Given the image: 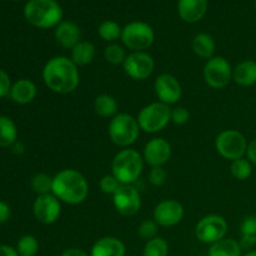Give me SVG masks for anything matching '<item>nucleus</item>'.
Segmentation results:
<instances>
[{
  "instance_id": "nucleus-21",
  "label": "nucleus",
  "mask_w": 256,
  "mask_h": 256,
  "mask_svg": "<svg viewBox=\"0 0 256 256\" xmlns=\"http://www.w3.org/2000/svg\"><path fill=\"white\" fill-rule=\"evenodd\" d=\"M232 79L240 86H252L256 84V62L244 60L232 69Z\"/></svg>"
},
{
  "instance_id": "nucleus-4",
  "label": "nucleus",
  "mask_w": 256,
  "mask_h": 256,
  "mask_svg": "<svg viewBox=\"0 0 256 256\" xmlns=\"http://www.w3.org/2000/svg\"><path fill=\"white\" fill-rule=\"evenodd\" d=\"M144 158L134 149H122L112 162V174L122 185L136 182L144 169Z\"/></svg>"
},
{
  "instance_id": "nucleus-11",
  "label": "nucleus",
  "mask_w": 256,
  "mask_h": 256,
  "mask_svg": "<svg viewBox=\"0 0 256 256\" xmlns=\"http://www.w3.org/2000/svg\"><path fill=\"white\" fill-rule=\"evenodd\" d=\"M124 72L134 80H145L152 76L155 69V62L150 54L145 52H132L125 59Z\"/></svg>"
},
{
  "instance_id": "nucleus-22",
  "label": "nucleus",
  "mask_w": 256,
  "mask_h": 256,
  "mask_svg": "<svg viewBox=\"0 0 256 256\" xmlns=\"http://www.w3.org/2000/svg\"><path fill=\"white\" fill-rule=\"evenodd\" d=\"M192 46V52L198 56L202 58V59L209 60L214 56L216 44H215V40L212 35L206 34V32H200V34H196L194 36Z\"/></svg>"
},
{
  "instance_id": "nucleus-14",
  "label": "nucleus",
  "mask_w": 256,
  "mask_h": 256,
  "mask_svg": "<svg viewBox=\"0 0 256 256\" xmlns=\"http://www.w3.org/2000/svg\"><path fill=\"white\" fill-rule=\"evenodd\" d=\"M184 206L172 199L162 200L155 206L154 220L159 226L172 228L179 224L184 218Z\"/></svg>"
},
{
  "instance_id": "nucleus-12",
  "label": "nucleus",
  "mask_w": 256,
  "mask_h": 256,
  "mask_svg": "<svg viewBox=\"0 0 256 256\" xmlns=\"http://www.w3.org/2000/svg\"><path fill=\"white\" fill-rule=\"evenodd\" d=\"M32 212L35 219L45 225L54 224L62 214V202L55 195H38L32 205Z\"/></svg>"
},
{
  "instance_id": "nucleus-31",
  "label": "nucleus",
  "mask_w": 256,
  "mask_h": 256,
  "mask_svg": "<svg viewBox=\"0 0 256 256\" xmlns=\"http://www.w3.org/2000/svg\"><path fill=\"white\" fill-rule=\"evenodd\" d=\"M15 249L19 256H35L39 252V242L32 235H24L18 240Z\"/></svg>"
},
{
  "instance_id": "nucleus-32",
  "label": "nucleus",
  "mask_w": 256,
  "mask_h": 256,
  "mask_svg": "<svg viewBox=\"0 0 256 256\" xmlns=\"http://www.w3.org/2000/svg\"><path fill=\"white\" fill-rule=\"evenodd\" d=\"M30 186H32V192L38 195L50 194L52 188V178L49 176L48 174H45V172L35 174L34 176L32 178Z\"/></svg>"
},
{
  "instance_id": "nucleus-36",
  "label": "nucleus",
  "mask_w": 256,
  "mask_h": 256,
  "mask_svg": "<svg viewBox=\"0 0 256 256\" xmlns=\"http://www.w3.org/2000/svg\"><path fill=\"white\" fill-rule=\"evenodd\" d=\"M149 182L154 186H162L166 182V172L162 166L152 168L149 172Z\"/></svg>"
},
{
  "instance_id": "nucleus-7",
  "label": "nucleus",
  "mask_w": 256,
  "mask_h": 256,
  "mask_svg": "<svg viewBox=\"0 0 256 256\" xmlns=\"http://www.w3.org/2000/svg\"><path fill=\"white\" fill-rule=\"evenodd\" d=\"M122 44L132 52H144L154 42V29L145 22H132L122 28Z\"/></svg>"
},
{
  "instance_id": "nucleus-20",
  "label": "nucleus",
  "mask_w": 256,
  "mask_h": 256,
  "mask_svg": "<svg viewBox=\"0 0 256 256\" xmlns=\"http://www.w3.org/2000/svg\"><path fill=\"white\" fill-rule=\"evenodd\" d=\"M36 85L29 79H19L12 85L10 89V99L16 104H29L36 96Z\"/></svg>"
},
{
  "instance_id": "nucleus-41",
  "label": "nucleus",
  "mask_w": 256,
  "mask_h": 256,
  "mask_svg": "<svg viewBox=\"0 0 256 256\" xmlns=\"http://www.w3.org/2000/svg\"><path fill=\"white\" fill-rule=\"evenodd\" d=\"M60 256H90V254H88L84 250L78 249V248H70V249L64 250Z\"/></svg>"
},
{
  "instance_id": "nucleus-18",
  "label": "nucleus",
  "mask_w": 256,
  "mask_h": 256,
  "mask_svg": "<svg viewBox=\"0 0 256 256\" xmlns=\"http://www.w3.org/2000/svg\"><path fill=\"white\" fill-rule=\"evenodd\" d=\"M208 10V0H179L178 12L184 22L194 24L205 16Z\"/></svg>"
},
{
  "instance_id": "nucleus-6",
  "label": "nucleus",
  "mask_w": 256,
  "mask_h": 256,
  "mask_svg": "<svg viewBox=\"0 0 256 256\" xmlns=\"http://www.w3.org/2000/svg\"><path fill=\"white\" fill-rule=\"evenodd\" d=\"M140 130L148 134L162 132L172 122V108L162 102H152L140 110L138 115Z\"/></svg>"
},
{
  "instance_id": "nucleus-19",
  "label": "nucleus",
  "mask_w": 256,
  "mask_h": 256,
  "mask_svg": "<svg viewBox=\"0 0 256 256\" xmlns=\"http://www.w3.org/2000/svg\"><path fill=\"white\" fill-rule=\"evenodd\" d=\"M125 244L114 236H104L96 240L90 249V256H125Z\"/></svg>"
},
{
  "instance_id": "nucleus-35",
  "label": "nucleus",
  "mask_w": 256,
  "mask_h": 256,
  "mask_svg": "<svg viewBox=\"0 0 256 256\" xmlns=\"http://www.w3.org/2000/svg\"><path fill=\"white\" fill-rule=\"evenodd\" d=\"M99 186H100V190H102L104 194L114 195L115 192H118V189L122 186V184H120V182H118L116 178L112 174V175H104V176L100 179Z\"/></svg>"
},
{
  "instance_id": "nucleus-8",
  "label": "nucleus",
  "mask_w": 256,
  "mask_h": 256,
  "mask_svg": "<svg viewBox=\"0 0 256 256\" xmlns=\"http://www.w3.org/2000/svg\"><path fill=\"white\" fill-rule=\"evenodd\" d=\"M248 140L240 132L234 129H228L220 132L215 139V149L220 156L234 162L242 159L246 155Z\"/></svg>"
},
{
  "instance_id": "nucleus-44",
  "label": "nucleus",
  "mask_w": 256,
  "mask_h": 256,
  "mask_svg": "<svg viewBox=\"0 0 256 256\" xmlns=\"http://www.w3.org/2000/svg\"><path fill=\"white\" fill-rule=\"evenodd\" d=\"M242 256H256V250H249L246 254H244Z\"/></svg>"
},
{
  "instance_id": "nucleus-27",
  "label": "nucleus",
  "mask_w": 256,
  "mask_h": 256,
  "mask_svg": "<svg viewBox=\"0 0 256 256\" xmlns=\"http://www.w3.org/2000/svg\"><path fill=\"white\" fill-rule=\"evenodd\" d=\"M18 128L9 116H0V146L10 148L16 142Z\"/></svg>"
},
{
  "instance_id": "nucleus-13",
  "label": "nucleus",
  "mask_w": 256,
  "mask_h": 256,
  "mask_svg": "<svg viewBox=\"0 0 256 256\" xmlns=\"http://www.w3.org/2000/svg\"><path fill=\"white\" fill-rule=\"evenodd\" d=\"M112 202L122 216H134L142 208V196L132 185H122L112 195Z\"/></svg>"
},
{
  "instance_id": "nucleus-29",
  "label": "nucleus",
  "mask_w": 256,
  "mask_h": 256,
  "mask_svg": "<svg viewBox=\"0 0 256 256\" xmlns=\"http://www.w3.org/2000/svg\"><path fill=\"white\" fill-rule=\"evenodd\" d=\"M169 255V244L162 238H154L145 244L142 256H168Z\"/></svg>"
},
{
  "instance_id": "nucleus-42",
  "label": "nucleus",
  "mask_w": 256,
  "mask_h": 256,
  "mask_svg": "<svg viewBox=\"0 0 256 256\" xmlns=\"http://www.w3.org/2000/svg\"><path fill=\"white\" fill-rule=\"evenodd\" d=\"M0 256H19V254L10 245H0Z\"/></svg>"
},
{
  "instance_id": "nucleus-43",
  "label": "nucleus",
  "mask_w": 256,
  "mask_h": 256,
  "mask_svg": "<svg viewBox=\"0 0 256 256\" xmlns=\"http://www.w3.org/2000/svg\"><path fill=\"white\" fill-rule=\"evenodd\" d=\"M12 152H15V154H22L24 152V145L22 142H16L12 145Z\"/></svg>"
},
{
  "instance_id": "nucleus-34",
  "label": "nucleus",
  "mask_w": 256,
  "mask_h": 256,
  "mask_svg": "<svg viewBox=\"0 0 256 256\" xmlns=\"http://www.w3.org/2000/svg\"><path fill=\"white\" fill-rule=\"evenodd\" d=\"M158 230H159V225L155 220H144L138 228V234L142 239L149 242L158 236Z\"/></svg>"
},
{
  "instance_id": "nucleus-3",
  "label": "nucleus",
  "mask_w": 256,
  "mask_h": 256,
  "mask_svg": "<svg viewBox=\"0 0 256 256\" xmlns=\"http://www.w3.org/2000/svg\"><path fill=\"white\" fill-rule=\"evenodd\" d=\"M62 9L55 0H29L24 6V16L29 24L39 29L56 28L62 22Z\"/></svg>"
},
{
  "instance_id": "nucleus-28",
  "label": "nucleus",
  "mask_w": 256,
  "mask_h": 256,
  "mask_svg": "<svg viewBox=\"0 0 256 256\" xmlns=\"http://www.w3.org/2000/svg\"><path fill=\"white\" fill-rule=\"evenodd\" d=\"M98 32H99L100 38L105 42H116L119 38H122V29L120 25L114 20H105L98 28Z\"/></svg>"
},
{
  "instance_id": "nucleus-5",
  "label": "nucleus",
  "mask_w": 256,
  "mask_h": 256,
  "mask_svg": "<svg viewBox=\"0 0 256 256\" xmlns=\"http://www.w3.org/2000/svg\"><path fill=\"white\" fill-rule=\"evenodd\" d=\"M139 132L140 126L138 119L126 112H118L110 120L108 129L110 140L120 148H129L134 144L139 138Z\"/></svg>"
},
{
  "instance_id": "nucleus-39",
  "label": "nucleus",
  "mask_w": 256,
  "mask_h": 256,
  "mask_svg": "<svg viewBox=\"0 0 256 256\" xmlns=\"http://www.w3.org/2000/svg\"><path fill=\"white\" fill-rule=\"evenodd\" d=\"M10 215H12V210H10V206L6 204V202H2L0 200V224H4L9 220Z\"/></svg>"
},
{
  "instance_id": "nucleus-46",
  "label": "nucleus",
  "mask_w": 256,
  "mask_h": 256,
  "mask_svg": "<svg viewBox=\"0 0 256 256\" xmlns=\"http://www.w3.org/2000/svg\"><path fill=\"white\" fill-rule=\"evenodd\" d=\"M255 9H256V2H255Z\"/></svg>"
},
{
  "instance_id": "nucleus-23",
  "label": "nucleus",
  "mask_w": 256,
  "mask_h": 256,
  "mask_svg": "<svg viewBox=\"0 0 256 256\" xmlns=\"http://www.w3.org/2000/svg\"><path fill=\"white\" fill-rule=\"evenodd\" d=\"M242 248L239 242L230 238H224L210 245L208 256H242Z\"/></svg>"
},
{
  "instance_id": "nucleus-38",
  "label": "nucleus",
  "mask_w": 256,
  "mask_h": 256,
  "mask_svg": "<svg viewBox=\"0 0 256 256\" xmlns=\"http://www.w3.org/2000/svg\"><path fill=\"white\" fill-rule=\"evenodd\" d=\"M12 85V80H10V76L8 75V72L0 69V98L8 96L10 94Z\"/></svg>"
},
{
  "instance_id": "nucleus-26",
  "label": "nucleus",
  "mask_w": 256,
  "mask_h": 256,
  "mask_svg": "<svg viewBox=\"0 0 256 256\" xmlns=\"http://www.w3.org/2000/svg\"><path fill=\"white\" fill-rule=\"evenodd\" d=\"M240 245L250 249L256 245V215H249L240 224Z\"/></svg>"
},
{
  "instance_id": "nucleus-10",
  "label": "nucleus",
  "mask_w": 256,
  "mask_h": 256,
  "mask_svg": "<svg viewBox=\"0 0 256 256\" xmlns=\"http://www.w3.org/2000/svg\"><path fill=\"white\" fill-rule=\"evenodd\" d=\"M232 79V69L224 56H212L204 66V80L212 89L228 86Z\"/></svg>"
},
{
  "instance_id": "nucleus-45",
  "label": "nucleus",
  "mask_w": 256,
  "mask_h": 256,
  "mask_svg": "<svg viewBox=\"0 0 256 256\" xmlns=\"http://www.w3.org/2000/svg\"><path fill=\"white\" fill-rule=\"evenodd\" d=\"M14 2H19V0H14Z\"/></svg>"
},
{
  "instance_id": "nucleus-17",
  "label": "nucleus",
  "mask_w": 256,
  "mask_h": 256,
  "mask_svg": "<svg viewBox=\"0 0 256 256\" xmlns=\"http://www.w3.org/2000/svg\"><path fill=\"white\" fill-rule=\"evenodd\" d=\"M54 36L60 46L72 50L75 45L82 42V30L74 22L65 20L55 28Z\"/></svg>"
},
{
  "instance_id": "nucleus-37",
  "label": "nucleus",
  "mask_w": 256,
  "mask_h": 256,
  "mask_svg": "<svg viewBox=\"0 0 256 256\" xmlns=\"http://www.w3.org/2000/svg\"><path fill=\"white\" fill-rule=\"evenodd\" d=\"M190 112L184 106H176L172 109V122L176 125H184L189 122Z\"/></svg>"
},
{
  "instance_id": "nucleus-30",
  "label": "nucleus",
  "mask_w": 256,
  "mask_h": 256,
  "mask_svg": "<svg viewBox=\"0 0 256 256\" xmlns=\"http://www.w3.org/2000/svg\"><path fill=\"white\" fill-rule=\"evenodd\" d=\"M230 172L236 180L244 182L248 180L252 174V164L245 158L232 162L230 165Z\"/></svg>"
},
{
  "instance_id": "nucleus-24",
  "label": "nucleus",
  "mask_w": 256,
  "mask_h": 256,
  "mask_svg": "<svg viewBox=\"0 0 256 256\" xmlns=\"http://www.w3.org/2000/svg\"><path fill=\"white\" fill-rule=\"evenodd\" d=\"M95 54H96V50L92 42H80L72 49L70 59L76 66H84L94 60Z\"/></svg>"
},
{
  "instance_id": "nucleus-2",
  "label": "nucleus",
  "mask_w": 256,
  "mask_h": 256,
  "mask_svg": "<svg viewBox=\"0 0 256 256\" xmlns=\"http://www.w3.org/2000/svg\"><path fill=\"white\" fill-rule=\"evenodd\" d=\"M52 194L65 204L79 205L89 195V184L78 170L64 169L52 178Z\"/></svg>"
},
{
  "instance_id": "nucleus-25",
  "label": "nucleus",
  "mask_w": 256,
  "mask_h": 256,
  "mask_svg": "<svg viewBox=\"0 0 256 256\" xmlns=\"http://www.w3.org/2000/svg\"><path fill=\"white\" fill-rule=\"evenodd\" d=\"M94 110L102 118H114L118 114V102L109 94L98 95L94 100Z\"/></svg>"
},
{
  "instance_id": "nucleus-16",
  "label": "nucleus",
  "mask_w": 256,
  "mask_h": 256,
  "mask_svg": "<svg viewBox=\"0 0 256 256\" xmlns=\"http://www.w3.org/2000/svg\"><path fill=\"white\" fill-rule=\"evenodd\" d=\"M142 158L144 162L152 168L162 166L172 158V145L162 138H154L145 145Z\"/></svg>"
},
{
  "instance_id": "nucleus-15",
  "label": "nucleus",
  "mask_w": 256,
  "mask_h": 256,
  "mask_svg": "<svg viewBox=\"0 0 256 256\" xmlns=\"http://www.w3.org/2000/svg\"><path fill=\"white\" fill-rule=\"evenodd\" d=\"M154 90L159 102L166 105L176 104L182 94L179 80L172 74H162L155 79Z\"/></svg>"
},
{
  "instance_id": "nucleus-9",
  "label": "nucleus",
  "mask_w": 256,
  "mask_h": 256,
  "mask_svg": "<svg viewBox=\"0 0 256 256\" xmlns=\"http://www.w3.org/2000/svg\"><path fill=\"white\" fill-rule=\"evenodd\" d=\"M228 234V222L222 216L210 214L202 218L195 225V236L202 244L212 245Z\"/></svg>"
},
{
  "instance_id": "nucleus-33",
  "label": "nucleus",
  "mask_w": 256,
  "mask_h": 256,
  "mask_svg": "<svg viewBox=\"0 0 256 256\" xmlns=\"http://www.w3.org/2000/svg\"><path fill=\"white\" fill-rule=\"evenodd\" d=\"M104 56L106 59V62H110V64L122 65L128 55L124 46H122L119 44H115V42H112V44H109L105 48Z\"/></svg>"
},
{
  "instance_id": "nucleus-1",
  "label": "nucleus",
  "mask_w": 256,
  "mask_h": 256,
  "mask_svg": "<svg viewBox=\"0 0 256 256\" xmlns=\"http://www.w3.org/2000/svg\"><path fill=\"white\" fill-rule=\"evenodd\" d=\"M42 80L52 92L70 94L79 85V69L70 58L54 56L44 65Z\"/></svg>"
},
{
  "instance_id": "nucleus-40",
  "label": "nucleus",
  "mask_w": 256,
  "mask_h": 256,
  "mask_svg": "<svg viewBox=\"0 0 256 256\" xmlns=\"http://www.w3.org/2000/svg\"><path fill=\"white\" fill-rule=\"evenodd\" d=\"M246 159L249 160L252 164L256 165V139L252 140V142L248 144L246 149Z\"/></svg>"
}]
</instances>
